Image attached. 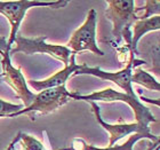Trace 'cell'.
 I'll return each instance as SVG.
<instances>
[{"label": "cell", "mask_w": 160, "mask_h": 150, "mask_svg": "<svg viewBox=\"0 0 160 150\" xmlns=\"http://www.w3.org/2000/svg\"><path fill=\"white\" fill-rule=\"evenodd\" d=\"M70 99L73 100H81L86 101V102H96V101H101V102H122V103L128 104L130 109L134 111L135 118H136V123L141 124L145 127H149L151 123H157L158 120L154 117V115L150 111L149 108H147L142 102H141L140 97H133L128 95V94L120 92V91H116L111 87H107L102 91H96L87 95H81V94L73 92H70Z\"/></svg>", "instance_id": "6da1fadb"}, {"label": "cell", "mask_w": 160, "mask_h": 150, "mask_svg": "<svg viewBox=\"0 0 160 150\" xmlns=\"http://www.w3.org/2000/svg\"><path fill=\"white\" fill-rule=\"evenodd\" d=\"M96 27L97 13L92 8L88 10L83 23L72 34L67 47L76 55L83 50H89L97 56H104L105 54L96 43Z\"/></svg>", "instance_id": "8992f818"}, {"label": "cell", "mask_w": 160, "mask_h": 150, "mask_svg": "<svg viewBox=\"0 0 160 150\" xmlns=\"http://www.w3.org/2000/svg\"><path fill=\"white\" fill-rule=\"evenodd\" d=\"M0 78H1V74H0Z\"/></svg>", "instance_id": "d6986e66"}, {"label": "cell", "mask_w": 160, "mask_h": 150, "mask_svg": "<svg viewBox=\"0 0 160 150\" xmlns=\"http://www.w3.org/2000/svg\"><path fill=\"white\" fill-rule=\"evenodd\" d=\"M0 55H1V69H2L1 78H3L5 83L12 87V90L15 92L16 96L22 100L23 107H29L32 103V101L36 96V93L30 91V88L28 87L25 77L21 72L20 68H15L12 64L10 50H5Z\"/></svg>", "instance_id": "ba28073f"}, {"label": "cell", "mask_w": 160, "mask_h": 150, "mask_svg": "<svg viewBox=\"0 0 160 150\" xmlns=\"http://www.w3.org/2000/svg\"><path fill=\"white\" fill-rule=\"evenodd\" d=\"M22 150H45L42 142H40L37 137H32L30 134H25L21 132V137L18 140ZM14 150H16L14 148Z\"/></svg>", "instance_id": "5bb4252c"}, {"label": "cell", "mask_w": 160, "mask_h": 150, "mask_svg": "<svg viewBox=\"0 0 160 150\" xmlns=\"http://www.w3.org/2000/svg\"><path fill=\"white\" fill-rule=\"evenodd\" d=\"M160 29V15L151 16L148 18L135 21L130 28L132 31V43L130 50L133 54H137V43L144 34L150 31H158Z\"/></svg>", "instance_id": "8fae6325"}, {"label": "cell", "mask_w": 160, "mask_h": 150, "mask_svg": "<svg viewBox=\"0 0 160 150\" xmlns=\"http://www.w3.org/2000/svg\"><path fill=\"white\" fill-rule=\"evenodd\" d=\"M9 49L10 48L8 47V45H7V39L3 36H0V54L3 53L5 50Z\"/></svg>", "instance_id": "e0dca14e"}, {"label": "cell", "mask_w": 160, "mask_h": 150, "mask_svg": "<svg viewBox=\"0 0 160 150\" xmlns=\"http://www.w3.org/2000/svg\"><path fill=\"white\" fill-rule=\"evenodd\" d=\"M143 60H138L135 57L134 54H130L129 61L127 62V65L123 69H121L120 71L117 72H107V71L101 70L100 68L97 67H88L87 64L82 63L81 67H80L79 70H77L74 72L73 76H78V75H88V76H94L97 77L100 79L104 80H109V81H112L113 84H116L120 90L125 91L123 93L128 94L130 96L136 97V93L133 88V84H132V80H130V77H132V70H133L134 67H141L142 64H144Z\"/></svg>", "instance_id": "52a82bcc"}, {"label": "cell", "mask_w": 160, "mask_h": 150, "mask_svg": "<svg viewBox=\"0 0 160 150\" xmlns=\"http://www.w3.org/2000/svg\"><path fill=\"white\" fill-rule=\"evenodd\" d=\"M23 104H14L10 103V102H7V101L0 99V118L2 117H8L13 113L20 111L21 109H23Z\"/></svg>", "instance_id": "2e32d148"}, {"label": "cell", "mask_w": 160, "mask_h": 150, "mask_svg": "<svg viewBox=\"0 0 160 150\" xmlns=\"http://www.w3.org/2000/svg\"><path fill=\"white\" fill-rule=\"evenodd\" d=\"M132 84L141 85L144 88L149 91H154L159 92L160 91V84L156 78H154L150 72L142 69L141 67H134L132 70V77H130Z\"/></svg>", "instance_id": "4fadbf2b"}, {"label": "cell", "mask_w": 160, "mask_h": 150, "mask_svg": "<svg viewBox=\"0 0 160 150\" xmlns=\"http://www.w3.org/2000/svg\"><path fill=\"white\" fill-rule=\"evenodd\" d=\"M159 8H160L159 0H149V1H145V3H144V7L138 8L140 12H143V13L138 16V20L159 15Z\"/></svg>", "instance_id": "9a60e30c"}, {"label": "cell", "mask_w": 160, "mask_h": 150, "mask_svg": "<svg viewBox=\"0 0 160 150\" xmlns=\"http://www.w3.org/2000/svg\"><path fill=\"white\" fill-rule=\"evenodd\" d=\"M68 5L65 0L55 1H39V0H16V1H0V14L3 15L10 23V34L7 45L12 48L14 40L18 34V29L27 12L33 7H52L55 9L64 8Z\"/></svg>", "instance_id": "3957f363"}, {"label": "cell", "mask_w": 160, "mask_h": 150, "mask_svg": "<svg viewBox=\"0 0 160 150\" xmlns=\"http://www.w3.org/2000/svg\"><path fill=\"white\" fill-rule=\"evenodd\" d=\"M46 36H40L37 38H25L21 34H17L12 48H10V56L15 53H23L25 55H33V54H46L49 56L61 61L64 67L69 65L70 57L72 53L67 46L58 45V44H47Z\"/></svg>", "instance_id": "277c9868"}, {"label": "cell", "mask_w": 160, "mask_h": 150, "mask_svg": "<svg viewBox=\"0 0 160 150\" xmlns=\"http://www.w3.org/2000/svg\"><path fill=\"white\" fill-rule=\"evenodd\" d=\"M69 101H70V92L67 90L65 85L54 88H47L36 94L32 103L29 107L21 109L20 111L10 115L8 118H15L21 115H30L32 117L33 113L49 115L56 111L58 108L63 107Z\"/></svg>", "instance_id": "5b68a950"}, {"label": "cell", "mask_w": 160, "mask_h": 150, "mask_svg": "<svg viewBox=\"0 0 160 150\" xmlns=\"http://www.w3.org/2000/svg\"><path fill=\"white\" fill-rule=\"evenodd\" d=\"M81 64L76 63V54H72L70 57V62L69 65L64 67L62 70L57 71L53 76L48 77L43 80H28L27 83L29 86H31L34 91H43L47 88H54V87H58L62 85H65L68 81V79L70 77H73L74 72L77 70H79Z\"/></svg>", "instance_id": "30bf717a"}, {"label": "cell", "mask_w": 160, "mask_h": 150, "mask_svg": "<svg viewBox=\"0 0 160 150\" xmlns=\"http://www.w3.org/2000/svg\"><path fill=\"white\" fill-rule=\"evenodd\" d=\"M159 149H160L159 143H157V144H156V146H154V149H153V148H152V149H151V150H159Z\"/></svg>", "instance_id": "ac0fdd59"}, {"label": "cell", "mask_w": 160, "mask_h": 150, "mask_svg": "<svg viewBox=\"0 0 160 150\" xmlns=\"http://www.w3.org/2000/svg\"><path fill=\"white\" fill-rule=\"evenodd\" d=\"M148 139L143 134H132L126 142L122 144H113V146H108L105 148L95 147L93 144H88L86 141L82 139H74L73 140V147L71 148L72 150H133L134 146L137 141Z\"/></svg>", "instance_id": "7c38bea8"}, {"label": "cell", "mask_w": 160, "mask_h": 150, "mask_svg": "<svg viewBox=\"0 0 160 150\" xmlns=\"http://www.w3.org/2000/svg\"><path fill=\"white\" fill-rule=\"evenodd\" d=\"M105 16L112 22V36L117 41L122 37L130 48L132 31L130 28L138 20L136 13V3L134 0H107Z\"/></svg>", "instance_id": "7a4b0ae2"}, {"label": "cell", "mask_w": 160, "mask_h": 150, "mask_svg": "<svg viewBox=\"0 0 160 150\" xmlns=\"http://www.w3.org/2000/svg\"><path fill=\"white\" fill-rule=\"evenodd\" d=\"M89 103L92 106V108H93V112L95 115V117H96L97 123L109 133V146H113L120 139H122V137H127V135H132V134H143V135H145L148 137V140L156 142V143L159 142V137L151 133L150 127H145L138 123L109 124L102 119L98 104L96 102H89Z\"/></svg>", "instance_id": "9c48e42d"}]
</instances>
